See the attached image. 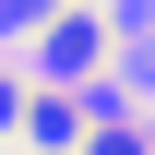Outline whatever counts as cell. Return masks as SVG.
I'll use <instances>...</instances> for the list:
<instances>
[{
  "instance_id": "obj_1",
  "label": "cell",
  "mask_w": 155,
  "mask_h": 155,
  "mask_svg": "<svg viewBox=\"0 0 155 155\" xmlns=\"http://www.w3.org/2000/svg\"><path fill=\"white\" fill-rule=\"evenodd\" d=\"M48 60L84 72V60H96V12H60V24H48Z\"/></svg>"
},
{
  "instance_id": "obj_2",
  "label": "cell",
  "mask_w": 155,
  "mask_h": 155,
  "mask_svg": "<svg viewBox=\"0 0 155 155\" xmlns=\"http://www.w3.org/2000/svg\"><path fill=\"white\" fill-rule=\"evenodd\" d=\"M24 131H36V143L60 155V143H72V131H84V107H72V96H36V107H24Z\"/></svg>"
},
{
  "instance_id": "obj_3",
  "label": "cell",
  "mask_w": 155,
  "mask_h": 155,
  "mask_svg": "<svg viewBox=\"0 0 155 155\" xmlns=\"http://www.w3.org/2000/svg\"><path fill=\"white\" fill-rule=\"evenodd\" d=\"M96 155H143V143H131V131H107V143H96Z\"/></svg>"
}]
</instances>
